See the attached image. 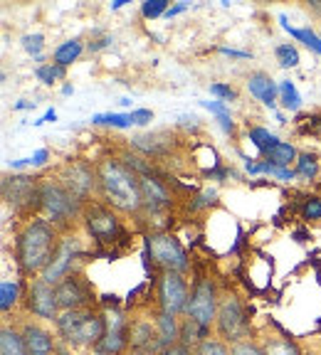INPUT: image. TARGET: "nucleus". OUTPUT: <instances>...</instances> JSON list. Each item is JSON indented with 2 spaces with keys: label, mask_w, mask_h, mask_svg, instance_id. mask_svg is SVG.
Returning a JSON list of instances; mask_svg holds the SVG:
<instances>
[{
  "label": "nucleus",
  "mask_w": 321,
  "mask_h": 355,
  "mask_svg": "<svg viewBox=\"0 0 321 355\" xmlns=\"http://www.w3.org/2000/svg\"><path fill=\"white\" fill-rule=\"evenodd\" d=\"M99 195L111 210L136 215L144 207L141 198V175L119 158H101L97 163Z\"/></svg>",
  "instance_id": "f257e3e1"
},
{
  "label": "nucleus",
  "mask_w": 321,
  "mask_h": 355,
  "mask_svg": "<svg viewBox=\"0 0 321 355\" xmlns=\"http://www.w3.org/2000/svg\"><path fill=\"white\" fill-rule=\"evenodd\" d=\"M60 239H57V227L50 220H30L25 227L17 232L15 239V259L20 272L25 277L33 274H42L50 266L52 257H55Z\"/></svg>",
  "instance_id": "f03ea898"
},
{
  "label": "nucleus",
  "mask_w": 321,
  "mask_h": 355,
  "mask_svg": "<svg viewBox=\"0 0 321 355\" xmlns=\"http://www.w3.org/2000/svg\"><path fill=\"white\" fill-rule=\"evenodd\" d=\"M60 336L72 345H99L106 333V321L99 313H92L87 309L65 311L57 318Z\"/></svg>",
  "instance_id": "7ed1b4c3"
},
{
  "label": "nucleus",
  "mask_w": 321,
  "mask_h": 355,
  "mask_svg": "<svg viewBox=\"0 0 321 355\" xmlns=\"http://www.w3.org/2000/svg\"><path fill=\"white\" fill-rule=\"evenodd\" d=\"M40 207H42V212L47 215V220H50L55 227L57 225H60V227L67 225V222L74 220V217L84 210L77 200L67 193V188L57 178H44V180H40Z\"/></svg>",
  "instance_id": "20e7f679"
},
{
  "label": "nucleus",
  "mask_w": 321,
  "mask_h": 355,
  "mask_svg": "<svg viewBox=\"0 0 321 355\" xmlns=\"http://www.w3.org/2000/svg\"><path fill=\"white\" fill-rule=\"evenodd\" d=\"M62 185L67 188V193L77 200L79 205L87 202L94 193H99V178H97V166L87 161H67L60 168V175H57Z\"/></svg>",
  "instance_id": "39448f33"
},
{
  "label": "nucleus",
  "mask_w": 321,
  "mask_h": 355,
  "mask_svg": "<svg viewBox=\"0 0 321 355\" xmlns=\"http://www.w3.org/2000/svg\"><path fill=\"white\" fill-rule=\"evenodd\" d=\"M146 247H149L151 257L158 266H163V272H176V274H183L188 272V254L186 250L181 247L173 234L168 232H151L149 239H146Z\"/></svg>",
  "instance_id": "423d86ee"
},
{
  "label": "nucleus",
  "mask_w": 321,
  "mask_h": 355,
  "mask_svg": "<svg viewBox=\"0 0 321 355\" xmlns=\"http://www.w3.org/2000/svg\"><path fill=\"white\" fill-rule=\"evenodd\" d=\"M3 200L15 212H33L40 207V183L38 178L13 175L3 180Z\"/></svg>",
  "instance_id": "0eeeda50"
},
{
  "label": "nucleus",
  "mask_w": 321,
  "mask_h": 355,
  "mask_svg": "<svg viewBox=\"0 0 321 355\" xmlns=\"http://www.w3.org/2000/svg\"><path fill=\"white\" fill-rule=\"evenodd\" d=\"M82 220H84V227H87V232L101 244H111L114 239L119 237V234H122L119 217L109 205L89 202V205H84V210H82Z\"/></svg>",
  "instance_id": "6e6552de"
},
{
  "label": "nucleus",
  "mask_w": 321,
  "mask_h": 355,
  "mask_svg": "<svg viewBox=\"0 0 321 355\" xmlns=\"http://www.w3.org/2000/svg\"><path fill=\"white\" fill-rule=\"evenodd\" d=\"M215 326L220 338H225L227 343H242L245 336H247V318H245L242 304H240L238 296H225L217 306V318Z\"/></svg>",
  "instance_id": "1a4fd4ad"
},
{
  "label": "nucleus",
  "mask_w": 321,
  "mask_h": 355,
  "mask_svg": "<svg viewBox=\"0 0 321 355\" xmlns=\"http://www.w3.org/2000/svg\"><path fill=\"white\" fill-rule=\"evenodd\" d=\"M186 316L198 321L203 328H211V323L217 318V296L211 279H200L195 284V288L190 291L188 306H186Z\"/></svg>",
  "instance_id": "9d476101"
},
{
  "label": "nucleus",
  "mask_w": 321,
  "mask_h": 355,
  "mask_svg": "<svg viewBox=\"0 0 321 355\" xmlns=\"http://www.w3.org/2000/svg\"><path fill=\"white\" fill-rule=\"evenodd\" d=\"M188 286L183 282L181 274L176 272H163L158 282V301H160V313L166 316H178V313H186V306H188Z\"/></svg>",
  "instance_id": "9b49d317"
},
{
  "label": "nucleus",
  "mask_w": 321,
  "mask_h": 355,
  "mask_svg": "<svg viewBox=\"0 0 321 355\" xmlns=\"http://www.w3.org/2000/svg\"><path fill=\"white\" fill-rule=\"evenodd\" d=\"M79 254V239L77 237H62L60 247H57L55 257H52L50 266L42 272V282H47L50 286H57L65 277L72 274V264Z\"/></svg>",
  "instance_id": "f8f14e48"
},
{
  "label": "nucleus",
  "mask_w": 321,
  "mask_h": 355,
  "mask_svg": "<svg viewBox=\"0 0 321 355\" xmlns=\"http://www.w3.org/2000/svg\"><path fill=\"white\" fill-rule=\"evenodd\" d=\"M28 311L35 313L40 318H60L57 316V311H60V304H57V294L55 288L50 286L47 282L42 279H33L28 286Z\"/></svg>",
  "instance_id": "ddd939ff"
},
{
  "label": "nucleus",
  "mask_w": 321,
  "mask_h": 355,
  "mask_svg": "<svg viewBox=\"0 0 321 355\" xmlns=\"http://www.w3.org/2000/svg\"><path fill=\"white\" fill-rule=\"evenodd\" d=\"M55 294H57V304H60L62 311L84 309V306L92 301L87 282H84L82 277H77V274H69V277L62 279L55 286Z\"/></svg>",
  "instance_id": "4468645a"
},
{
  "label": "nucleus",
  "mask_w": 321,
  "mask_h": 355,
  "mask_svg": "<svg viewBox=\"0 0 321 355\" xmlns=\"http://www.w3.org/2000/svg\"><path fill=\"white\" fill-rule=\"evenodd\" d=\"M106 321V333L104 338H101L99 345H94V355H119L124 350V345L129 343V333H126V323H124L122 313H106L104 316Z\"/></svg>",
  "instance_id": "2eb2a0df"
},
{
  "label": "nucleus",
  "mask_w": 321,
  "mask_h": 355,
  "mask_svg": "<svg viewBox=\"0 0 321 355\" xmlns=\"http://www.w3.org/2000/svg\"><path fill=\"white\" fill-rule=\"evenodd\" d=\"M141 198H144V207L149 212H163L171 205L168 188L154 175H141Z\"/></svg>",
  "instance_id": "dca6fc26"
},
{
  "label": "nucleus",
  "mask_w": 321,
  "mask_h": 355,
  "mask_svg": "<svg viewBox=\"0 0 321 355\" xmlns=\"http://www.w3.org/2000/svg\"><path fill=\"white\" fill-rule=\"evenodd\" d=\"M247 89L249 94L255 96L257 101H262L265 106L274 109L277 106V96H279V84H274V79L265 72H255L247 77Z\"/></svg>",
  "instance_id": "f3484780"
},
{
  "label": "nucleus",
  "mask_w": 321,
  "mask_h": 355,
  "mask_svg": "<svg viewBox=\"0 0 321 355\" xmlns=\"http://www.w3.org/2000/svg\"><path fill=\"white\" fill-rule=\"evenodd\" d=\"M22 338H25V345H28V355H55V340L44 328L35 326V323H28L22 328Z\"/></svg>",
  "instance_id": "a211bd4d"
},
{
  "label": "nucleus",
  "mask_w": 321,
  "mask_h": 355,
  "mask_svg": "<svg viewBox=\"0 0 321 355\" xmlns=\"http://www.w3.org/2000/svg\"><path fill=\"white\" fill-rule=\"evenodd\" d=\"M262 155H265V161H270L274 168H289V163H297V158H299L297 148H294L292 144H284V141L272 144Z\"/></svg>",
  "instance_id": "6ab92c4d"
},
{
  "label": "nucleus",
  "mask_w": 321,
  "mask_h": 355,
  "mask_svg": "<svg viewBox=\"0 0 321 355\" xmlns=\"http://www.w3.org/2000/svg\"><path fill=\"white\" fill-rule=\"evenodd\" d=\"M0 355H28V345H25L22 333H17L10 326H3V331H0Z\"/></svg>",
  "instance_id": "aec40b11"
},
{
  "label": "nucleus",
  "mask_w": 321,
  "mask_h": 355,
  "mask_svg": "<svg viewBox=\"0 0 321 355\" xmlns=\"http://www.w3.org/2000/svg\"><path fill=\"white\" fill-rule=\"evenodd\" d=\"M279 22H282V28L287 30V33L292 35L294 40H299V42H304L306 47H309V50L314 52V55H321V37L314 33V30H311V28H292V25H289L287 17H284V15H279Z\"/></svg>",
  "instance_id": "412c9836"
},
{
  "label": "nucleus",
  "mask_w": 321,
  "mask_h": 355,
  "mask_svg": "<svg viewBox=\"0 0 321 355\" xmlns=\"http://www.w3.org/2000/svg\"><path fill=\"white\" fill-rule=\"evenodd\" d=\"M158 340H160L163 348H171V345H176V340H181V326L176 323V316H166V313H160Z\"/></svg>",
  "instance_id": "4be33fe9"
},
{
  "label": "nucleus",
  "mask_w": 321,
  "mask_h": 355,
  "mask_svg": "<svg viewBox=\"0 0 321 355\" xmlns=\"http://www.w3.org/2000/svg\"><path fill=\"white\" fill-rule=\"evenodd\" d=\"M82 50H84L82 40H67V42H62L60 47L55 50V64L69 67L72 62H77V60H79Z\"/></svg>",
  "instance_id": "5701e85b"
},
{
  "label": "nucleus",
  "mask_w": 321,
  "mask_h": 355,
  "mask_svg": "<svg viewBox=\"0 0 321 355\" xmlns=\"http://www.w3.org/2000/svg\"><path fill=\"white\" fill-rule=\"evenodd\" d=\"M205 333H208V328H203L198 321H193V318H186V323L181 326V343L186 345V348H198L205 340Z\"/></svg>",
  "instance_id": "b1692460"
},
{
  "label": "nucleus",
  "mask_w": 321,
  "mask_h": 355,
  "mask_svg": "<svg viewBox=\"0 0 321 355\" xmlns=\"http://www.w3.org/2000/svg\"><path fill=\"white\" fill-rule=\"evenodd\" d=\"M158 139H163V133H154V136H139V139H133L131 144L136 146L139 150H144V153H149V155H160V153H166V150L171 148V141H163V144H158Z\"/></svg>",
  "instance_id": "393cba45"
},
{
  "label": "nucleus",
  "mask_w": 321,
  "mask_h": 355,
  "mask_svg": "<svg viewBox=\"0 0 321 355\" xmlns=\"http://www.w3.org/2000/svg\"><path fill=\"white\" fill-rule=\"evenodd\" d=\"M200 106L208 109L211 114H215L220 126L225 128L227 133H235V121H233V116H230V109L225 106V101H200Z\"/></svg>",
  "instance_id": "a878e982"
},
{
  "label": "nucleus",
  "mask_w": 321,
  "mask_h": 355,
  "mask_svg": "<svg viewBox=\"0 0 321 355\" xmlns=\"http://www.w3.org/2000/svg\"><path fill=\"white\" fill-rule=\"evenodd\" d=\"M279 101H282V106L287 111L302 109V96H299V92H297V87H294V82H289V79L279 82Z\"/></svg>",
  "instance_id": "bb28decb"
},
{
  "label": "nucleus",
  "mask_w": 321,
  "mask_h": 355,
  "mask_svg": "<svg viewBox=\"0 0 321 355\" xmlns=\"http://www.w3.org/2000/svg\"><path fill=\"white\" fill-rule=\"evenodd\" d=\"M92 123H97V126H111V128L133 126L131 114H97V116H92Z\"/></svg>",
  "instance_id": "cd10ccee"
},
{
  "label": "nucleus",
  "mask_w": 321,
  "mask_h": 355,
  "mask_svg": "<svg viewBox=\"0 0 321 355\" xmlns=\"http://www.w3.org/2000/svg\"><path fill=\"white\" fill-rule=\"evenodd\" d=\"M17 296H20V286L17 282H3L0 284V309L10 311L17 304Z\"/></svg>",
  "instance_id": "c85d7f7f"
},
{
  "label": "nucleus",
  "mask_w": 321,
  "mask_h": 355,
  "mask_svg": "<svg viewBox=\"0 0 321 355\" xmlns=\"http://www.w3.org/2000/svg\"><path fill=\"white\" fill-rule=\"evenodd\" d=\"M35 74H38V79L42 84H55L57 79L65 77V67L55 64V62H50V64H40L38 69H35Z\"/></svg>",
  "instance_id": "c756f323"
},
{
  "label": "nucleus",
  "mask_w": 321,
  "mask_h": 355,
  "mask_svg": "<svg viewBox=\"0 0 321 355\" xmlns=\"http://www.w3.org/2000/svg\"><path fill=\"white\" fill-rule=\"evenodd\" d=\"M297 175H304V178H316V173H319V161H316V155L311 153H302L299 158H297Z\"/></svg>",
  "instance_id": "7c9ffc66"
},
{
  "label": "nucleus",
  "mask_w": 321,
  "mask_h": 355,
  "mask_svg": "<svg viewBox=\"0 0 321 355\" xmlns=\"http://www.w3.org/2000/svg\"><path fill=\"white\" fill-rule=\"evenodd\" d=\"M249 141H252V144L257 146V148L262 150V153H265L267 148H270L272 144H277V136H272L270 131H267V128H262V126H255V128H249Z\"/></svg>",
  "instance_id": "2f4dec72"
},
{
  "label": "nucleus",
  "mask_w": 321,
  "mask_h": 355,
  "mask_svg": "<svg viewBox=\"0 0 321 355\" xmlns=\"http://www.w3.org/2000/svg\"><path fill=\"white\" fill-rule=\"evenodd\" d=\"M277 62L284 67V69H292V67L299 64V52H297V47L294 44H279L277 47Z\"/></svg>",
  "instance_id": "473e14b6"
},
{
  "label": "nucleus",
  "mask_w": 321,
  "mask_h": 355,
  "mask_svg": "<svg viewBox=\"0 0 321 355\" xmlns=\"http://www.w3.org/2000/svg\"><path fill=\"white\" fill-rule=\"evenodd\" d=\"M193 355H230V348L217 338H205L198 348H193Z\"/></svg>",
  "instance_id": "72a5a7b5"
},
{
  "label": "nucleus",
  "mask_w": 321,
  "mask_h": 355,
  "mask_svg": "<svg viewBox=\"0 0 321 355\" xmlns=\"http://www.w3.org/2000/svg\"><path fill=\"white\" fill-rule=\"evenodd\" d=\"M22 47L28 55H33L35 60H42V50H44V37L40 33L33 35H22Z\"/></svg>",
  "instance_id": "f704fd0d"
},
{
  "label": "nucleus",
  "mask_w": 321,
  "mask_h": 355,
  "mask_svg": "<svg viewBox=\"0 0 321 355\" xmlns=\"http://www.w3.org/2000/svg\"><path fill=\"white\" fill-rule=\"evenodd\" d=\"M265 353L267 355H299V350L294 348V343H289V340L274 338V340H270V343H267Z\"/></svg>",
  "instance_id": "c9c22d12"
},
{
  "label": "nucleus",
  "mask_w": 321,
  "mask_h": 355,
  "mask_svg": "<svg viewBox=\"0 0 321 355\" xmlns=\"http://www.w3.org/2000/svg\"><path fill=\"white\" fill-rule=\"evenodd\" d=\"M141 12H144V17H149V20L166 15V12H168V0H146L144 6H141Z\"/></svg>",
  "instance_id": "e433bc0d"
},
{
  "label": "nucleus",
  "mask_w": 321,
  "mask_h": 355,
  "mask_svg": "<svg viewBox=\"0 0 321 355\" xmlns=\"http://www.w3.org/2000/svg\"><path fill=\"white\" fill-rule=\"evenodd\" d=\"M230 355H267L265 348H260V345L249 343V340H242V343H235L233 348H230Z\"/></svg>",
  "instance_id": "4c0bfd02"
},
{
  "label": "nucleus",
  "mask_w": 321,
  "mask_h": 355,
  "mask_svg": "<svg viewBox=\"0 0 321 355\" xmlns=\"http://www.w3.org/2000/svg\"><path fill=\"white\" fill-rule=\"evenodd\" d=\"M211 94L220 96V99H225V101H233V99H238V92H235L233 87H227V84H220V82L211 84Z\"/></svg>",
  "instance_id": "58836bf2"
},
{
  "label": "nucleus",
  "mask_w": 321,
  "mask_h": 355,
  "mask_svg": "<svg viewBox=\"0 0 321 355\" xmlns=\"http://www.w3.org/2000/svg\"><path fill=\"white\" fill-rule=\"evenodd\" d=\"M304 217L306 220H321V198H309L304 202Z\"/></svg>",
  "instance_id": "ea45409f"
},
{
  "label": "nucleus",
  "mask_w": 321,
  "mask_h": 355,
  "mask_svg": "<svg viewBox=\"0 0 321 355\" xmlns=\"http://www.w3.org/2000/svg\"><path fill=\"white\" fill-rule=\"evenodd\" d=\"M131 121H133V126H146V123L154 121V111L151 109H133Z\"/></svg>",
  "instance_id": "a19ab883"
},
{
  "label": "nucleus",
  "mask_w": 321,
  "mask_h": 355,
  "mask_svg": "<svg viewBox=\"0 0 321 355\" xmlns=\"http://www.w3.org/2000/svg\"><path fill=\"white\" fill-rule=\"evenodd\" d=\"M213 200H215V190H205V193L198 198V202H193V205H190V210H200V207L211 205Z\"/></svg>",
  "instance_id": "79ce46f5"
},
{
  "label": "nucleus",
  "mask_w": 321,
  "mask_h": 355,
  "mask_svg": "<svg viewBox=\"0 0 321 355\" xmlns=\"http://www.w3.org/2000/svg\"><path fill=\"white\" fill-rule=\"evenodd\" d=\"M272 175L277 178V180L289 183V180H294V178H297V171H292V168H274V171H272Z\"/></svg>",
  "instance_id": "37998d69"
},
{
  "label": "nucleus",
  "mask_w": 321,
  "mask_h": 355,
  "mask_svg": "<svg viewBox=\"0 0 321 355\" xmlns=\"http://www.w3.org/2000/svg\"><path fill=\"white\" fill-rule=\"evenodd\" d=\"M163 355H193V350L186 348L183 343H176V345H171V348L163 350Z\"/></svg>",
  "instance_id": "c03bdc74"
},
{
  "label": "nucleus",
  "mask_w": 321,
  "mask_h": 355,
  "mask_svg": "<svg viewBox=\"0 0 321 355\" xmlns=\"http://www.w3.org/2000/svg\"><path fill=\"white\" fill-rule=\"evenodd\" d=\"M111 44V35H104L101 40H94V42H89V50L92 52H99V50H104V47H109Z\"/></svg>",
  "instance_id": "a18cd8bd"
},
{
  "label": "nucleus",
  "mask_w": 321,
  "mask_h": 355,
  "mask_svg": "<svg viewBox=\"0 0 321 355\" xmlns=\"http://www.w3.org/2000/svg\"><path fill=\"white\" fill-rule=\"evenodd\" d=\"M47 148H40V150H35L33 153V166H42L44 161H47Z\"/></svg>",
  "instance_id": "49530a36"
},
{
  "label": "nucleus",
  "mask_w": 321,
  "mask_h": 355,
  "mask_svg": "<svg viewBox=\"0 0 321 355\" xmlns=\"http://www.w3.org/2000/svg\"><path fill=\"white\" fill-rule=\"evenodd\" d=\"M188 8H190V3H178V6L168 8L166 17H173V15H178V12H183V10H188Z\"/></svg>",
  "instance_id": "de8ad7c7"
},
{
  "label": "nucleus",
  "mask_w": 321,
  "mask_h": 355,
  "mask_svg": "<svg viewBox=\"0 0 321 355\" xmlns=\"http://www.w3.org/2000/svg\"><path fill=\"white\" fill-rule=\"evenodd\" d=\"M222 55H230V57H240V60H247L249 52H240V50H230V47H220Z\"/></svg>",
  "instance_id": "09e8293b"
},
{
  "label": "nucleus",
  "mask_w": 321,
  "mask_h": 355,
  "mask_svg": "<svg viewBox=\"0 0 321 355\" xmlns=\"http://www.w3.org/2000/svg\"><path fill=\"white\" fill-rule=\"evenodd\" d=\"M55 119H57L55 109H50V111H47V114H44L42 119H38V121H33V123H35V126H42V123H47V121H55Z\"/></svg>",
  "instance_id": "8fccbe9b"
},
{
  "label": "nucleus",
  "mask_w": 321,
  "mask_h": 355,
  "mask_svg": "<svg viewBox=\"0 0 321 355\" xmlns=\"http://www.w3.org/2000/svg\"><path fill=\"white\" fill-rule=\"evenodd\" d=\"M245 171H247V173H260V163H255L252 158H245Z\"/></svg>",
  "instance_id": "3c124183"
},
{
  "label": "nucleus",
  "mask_w": 321,
  "mask_h": 355,
  "mask_svg": "<svg viewBox=\"0 0 321 355\" xmlns=\"http://www.w3.org/2000/svg\"><path fill=\"white\" fill-rule=\"evenodd\" d=\"M33 166V158H20V161H10V168H25Z\"/></svg>",
  "instance_id": "603ef678"
},
{
  "label": "nucleus",
  "mask_w": 321,
  "mask_h": 355,
  "mask_svg": "<svg viewBox=\"0 0 321 355\" xmlns=\"http://www.w3.org/2000/svg\"><path fill=\"white\" fill-rule=\"evenodd\" d=\"M15 109H35V101H17Z\"/></svg>",
  "instance_id": "864d4df0"
},
{
  "label": "nucleus",
  "mask_w": 321,
  "mask_h": 355,
  "mask_svg": "<svg viewBox=\"0 0 321 355\" xmlns=\"http://www.w3.org/2000/svg\"><path fill=\"white\" fill-rule=\"evenodd\" d=\"M309 8H311L314 12H319V15H321V0H309Z\"/></svg>",
  "instance_id": "5fc2aeb1"
},
{
  "label": "nucleus",
  "mask_w": 321,
  "mask_h": 355,
  "mask_svg": "<svg viewBox=\"0 0 321 355\" xmlns=\"http://www.w3.org/2000/svg\"><path fill=\"white\" fill-rule=\"evenodd\" d=\"M129 355H156V353H154V350H141V348H133Z\"/></svg>",
  "instance_id": "6e6d98bb"
},
{
  "label": "nucleus",
  "mask_w": 321,
  "mask_h": 355,
  "mask_svg": "<svg viewBox=\"0 0 321 355\" xmlns=\"http://www.w3.org/2000/svg\"><path fill=\"white\" fill-rule=\"evenodd\" d=\"M126 6V0H114V3H111V10H119V8H124Z\"/></svg>",
  "instance_id": "4d7b16f0"
},
{
  "label": "nucleus",
  "mask_w": 321,
  "mask_h": 355,
  "mask_svg": "<svg viewBox=\"0 0 321 355\" xmlns=\"http://www.w3.org/2000/svg\"><path fill=\"white\" fill-rule=\"evenodd\" d=\"M72 92H74V89L69 87V84H65V87H62V94H65V96H69V94H72Z\"/></svg>",
  "instance_id": "13d9d810"
}]
</instances>
